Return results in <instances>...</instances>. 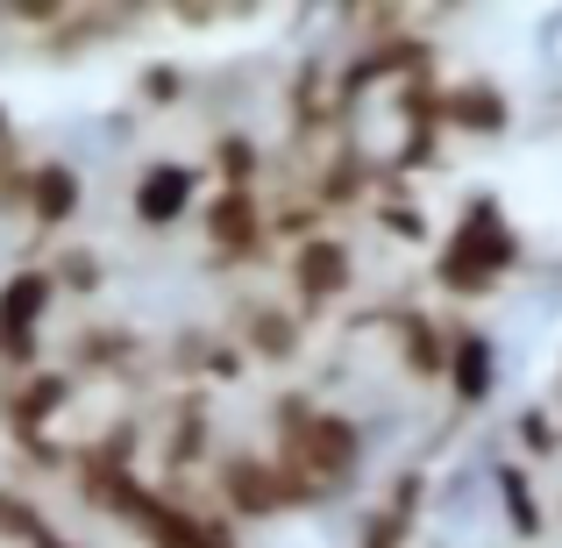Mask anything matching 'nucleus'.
Returning <instances> with one entry per match:
<instances>
[{
    "instance_id": "nucleus-8",
    "label": "nucleus",
    "mask_w": 562,
    "mask_h": 548,
    "mask_svg": "<svg viewBox=\"0 0 562 548\" xmlns=\"http://www.w3.org/2000/svg\"><path fill=\"white\" fill-rule=\"evenodd\" d=\"M79 200H86V186H79V171L71 165H36V179H29V221L36 228H71L79 221Z\"/></svg>"
},
{
    "instance_id": "nucleus-17",
    "label": "nucleus",
    "mask_w": 562,
    "mask_h": 548,
    "mask_svg": "<svg viewBox=\"0 0 562 548\" xmlns=\"http://www.w3.org/2000/svg\"><path fill=\"white\" fill-rule=\"evenodd\" d=\"M8 143H14V128H8V114H0V150H8Z\"/></svg>"
},
{
    "instance_id": "nucleus-13",
    "label": "nucleus",
    "mask_w": 562,
    "mask_h": 548,
    "mask_svg": "<svg viewBox=\"0 0 562 548\" xmlns=\"http://www.w3.org/2000/svg\"><path fill=\"white\" fill-rule=\"evenodd\" d=\"M498 492H506V521L520 527V535H541V527H549V513H541L535 484H527L520 470H498Z\"/></svg>"
},
{
    "instance_id": "nucleus-10",
    "label": "nucleus",
    "mask_w": 562,
    "mask_h": 548,
    "mask_svg": "<svg viewBox=\"0 0 562 548\" xmlns=\"http://www.w3.org/2000/svg\"><path fill=\"white\" fill-rule=\"evenodd\" d=\"M214 179H221V192H257V179H263L257 136H243V128H221V136H214Z\"/></svg>"
},
{
    "instance_id": "nucleus-3",
    "label": "nucleus",
    "mask_w": 562,
    "mask_h": 548,
    "mask_svg": "<svg viewBox=\"0 0 562 548\" xmlns=\"http://www.w3.org/2000/svg\"><path fill=\"white\" fill-rule=\"evenodd\" d=\"M349 286H357V257H349V243L335 228L292 249V300L300 306H335Z\"/></svg>"
},
{
    "instance_id": "nucleus-4",
    "label": "nucleus",
    "mask_w": 562,
    "mask_h": 548,
    "mask_svg": "<svg viewBox=\"0 0 562 548\" xmlns=\"http://www.w3.org/2000/svg\"><path fill=\"white\" fill-rule=\"evenodd\" d=\"M192 200H200V171L192 165H143L136 186H128V214L143 221V228H179L192 214Z\"/></svg>"
},
{
    "instance_id": "nucleus-5",
    "label": "nucleus",
    "mask_w": 562,
    "mask_h": 548,
    "mask_svg": "<svg viewBox=\"0 0 562 548\" xmlns=\"http://www.w3.org/2000/svg\"><path fill=\"white\" fill-rule=\"evenodd\" d=\"M71 392H79V378H71V370H29L22 384H8V399H0V421H8L14 441H36L43 421H57V413L71 406Z\"/></svg>"
},
{
    "instance_id": "nucleus-1",
    "label": "nucleus",
    "mask_w": 562,
    "mask_h": 548,
    "mask_svg": "<svg viewBox=\"0 0 562 548\" xmlns=\"http://www.w3.org/2000/svg\"><path fill=\"white\" fill-rule=\"evenodd\" d=\"M513 264H520V228L498 214V200H477L470 221H456L449 249H441V286L449 292H492Z\"/></svg>"
},
{
    "instance_id": "nucleus-9",
    "label": "nucleus",
    "mask_w": 562,
    "mask_h": 548,
    "mask_svg": "<svg viewBox=\"0 0 562 548\" xmlns=\"http://www.w3.org/2000/svg\"><path fill=\"white\" fill-rule=\"evenodd\" d=\"M392 328H398V364H406L413 378H441V370H449V357H456L449 328H435L427 314H406V306L392 314Z\"/></svg>"
},
{
    "instance_id": "nucleus-14",
    "label": "nucleus",
    "mask_w": 562,
    "mask_h": 548,
    "mask_svg": "<svg viewBox=\"0 0 562 548\" xmlns=\"http://www.w3.org/2000/svg\"><path fill=\"white\" fill-rule=\"evenodd\" d=\"M50 278H57V292H100V257L93 249H57V264H50Z\"/></svg>"
},
{
    "instance_id": "nucleus-16",
    "label": "nucleus",
    "mask_w": 562,
    "mask_h": 548,
    "mask_svg": "<svg viewBox=\"0 0 562 548\" xmlns=\"http://www.w3.org/2000/svg\"><path fill=\"white\" fill-rule=\"evenodd\" d=\"M520 435H527V449H535V456H555V449H562V427L549 421V413H527Z\"/></svg>"
},
{
    "instance_id": "nucleus-15",
    "label": "nucleus",
    "mask_w": 562,
    "mask_h": 548,
    "mask_svg": "<svg viewBox=\"0 0 562 548\" xmlns=\"http://www.w3.org/2000/svg\"><path fill=\"white\" fill-rule=\"evenodd\" d=\"M143 100H186V71L150 65V71H143Z\"/></svg>"
},
{
    "instance_id": "nucleus-6",
    "label": "nucleus",
    "mask_w": 562,
    "mask_h": 548,
    "mask_svg": "<svg viewBox=\"0 0 562 548\" xmlns=\"http://www.w3.org/2000/svg\"><path fill=\"white\" fill-rule=\"evenodd\" d=\"M235 343H249L263 364L300 357V314H292V300H249L235 314Z\"/></svg>"
},
{
    "instance_id": "nucleus-12",
    "label": "nucleus",
    "mask_w": 562,
    "mask_h": 548,
    "mask_svg": "<svg viewBox=\"0 0 562 548\" xmlns=\"http://www.w3.org/2000/svg\"><path fill=\"white\" fill-rule=\"evenodd\" d=\"M449 378H456V392H463V399H484V384H492V349H484V335H456Z\"/></svg>"
},
{
    "instance_id": "nucleus-7",
    "label": "nucleus",
    "mask_w": 562,
    "mask_h": 548,
    "mask_svg": "<svg viewBox=\"0 0 562 548\" xmlns=\"http://www.w3.org/2000/svg\"><path fill=\"white\" fill-rule=\"evenodd\" d=\"M441 128H470V136H498L506 128V93L492 79H463V86H441Z\"/></svg>"
},
{
    "instance_id": "nucleus-11",
    "label": "nucleus",
    "mask_w": 562,
    "mask_h": 548,
    "mask_svg": "<svg viewBox=\"0 0 562 548\" xmlns=\"http://www.w3.org/2000/svg\"><path fill=\"white\" fill-rule=\"evenodd\" d=\"M50 513L36 506V499H22V492H0V541H14V548H36L43 535H50Z\"/></svg>"
},
{
    "instance_id": "nucleus-2",
    "label": "nucleus",
    "mask_w": 562,
    "mask_h": 548,
    "mask_svg": "<svg viewBox=\"0 0 562 548\" xmlns=\"http://www.w3.org/2000/svg\"><path fill=\"white\" fill-rule=\"evenodd\" d=\"M206 228V249H214L221 264H263L271 257V206L257 200V192H221V200H206L200 214Z\"/></svg>"
}]
</instances>
